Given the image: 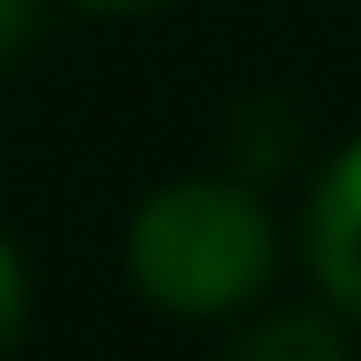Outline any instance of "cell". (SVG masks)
<instances>
[{"label":"cell","instance_id":"1","mask_svg":"<svg viewBox=\"0 0 361 361\" xmlns=\"http://www.w3.org/2000/svg\"><path fill=\"white\" fill-rule=\"evenodd\" d=\"M273 265H281L273 217L233 177H177L145 193L129 217V281L145 305L177 322H217V313L257 305Z\"/></svg>","mask_w":361,"mask_h":361},{"label":"cell","instance_id":"2","mask_svg":"<svg viewBox=\"0 0 361 361\" xmlns=\"http://www.w3.org/2000/svg\"><path fill=\"white\" fill-rule=\"evenodd\" d=\"M305 249H313V273H322L329 305H345L361 322V145L329 161L322 193H313V217H305Z\"/></svg>","mask_w":361,"mask_h":361},{"label":"cell","instance_id":"3","mask_svg":"<svg viewBox=\"0 0 361 361\" xmlns=\"http://www.w3.org/2000/svg\"><path fill=\"white\" fill-rule=\"evenodd\" d=\"M225 361H353V345H345V329H337L329 313L289 305V313L249 322V329L225 345Z\"/></svg>","mask_w":361,"mask_h":361},{"label":"cell","instance_id":"4","mask_svg":"<svg viewBox=\"0 0 361 361\" xmlns=\"http://www.w3.org/2000/svg\"><path fill=\"white\" fill-rule=\"evenodd\" d=\"M25 322H32V281H25V265H16V249L0 241V353L25 337Z\"/></svg>","mask_w":361,"mask_h":361},{"label":"cell","instance_id":"5","mask_svg":"<svg viewBox=\"0 0 361 361\" xmlns=\"http://www.w3.org/2000/svg\"><path fill=\"white\" fill-rule=\"evenodd\" d=\"M40 32V0H0V65Z\"/></svg>","mask_w":361,"mask_h":361},{"label":"cell","instance_id":"6","mask_svg":"<svg viewBox=\"0 0 361 361\" xmlns=\"http://www.w3.org/2000/svg\"><path fill=\"white\" fill-rule=\"evenodd\" d=\"M89 8H161V0H89Z\"/></svg>","mask_w":361,"mask_h":361}]
</instances>
